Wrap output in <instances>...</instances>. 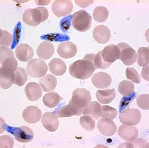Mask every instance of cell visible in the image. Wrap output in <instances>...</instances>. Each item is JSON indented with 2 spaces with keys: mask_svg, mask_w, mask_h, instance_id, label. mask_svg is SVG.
<instances>
[{
  "mask_svg": "<svg viewBox=\"0 0 149 148\" xmlns=\"http://www.w3.org/2000/svg\"><path fill=\"white\" fill-rule=\"evenodd\" d=\"M15 55L19 61L26 62L33 58L34 51L30 45L25 43L19 44L15 49Z\"/></svg>",
  "mask_w": 149,
  "mask_h": 148,
  "instance_id": "cell-12",
  "label": "cell"
},
{
  "mask_svg": "<svg viewBox=\"0 0 149 148\" xmlns=\"http://www.w3.org/2000/svg\"><path fill=\"white\" fill-rule=\"evenodd\" d=\"M102 56L103 61L111 64L119 58V50L117 45L109 44L102 50Z\"/></svg>",
  "mask_w": 149,
  "mask_h": 148,
  "instance_id": "cell-19",
  "label": "cell"
},
{
  "mask_svg": "<svg viewBox=\"0 0 149 148\" xmlns=\"http://www.w3.org/2000/svg\"><path fill=\"white\" fill-rule=\"evenodd\" d=\"M10 133H13L17 142L23 144L31 142L34 138V132L32 129L25 126L13 128Z\"/></svg>",
  "mask_w": 149,
  "mask_h": 148,
  "instance_id": "cell-10",
  "label": "cell"
},
{
  "mask_svg": "<svg viewBox=\"0 0 149 148\" xmlns=\"http://www.w3.org/2000/svg\"><path fill=\"white\" fill-rule=\"evenodd\" d=\"M78 48L74 43L64 42L59 44L57 48V52L60 56L64 59H69L76 56Z\"/></svg>",
  "mask_w": 149,
  "mask_h": 148,
  "instance_id": "cell-11",
  "label": "cell"
},
{
  "mask_svg": "<svg viewBox=\"0 0 149 148\" xmlns=\"http://www.w3.org/2000/svg\"><path fill=\"white\" fill-rule=\"evenodd\" d=\"M13 145L14 141L11 137L7 135L0 137V147L1 148H12Z\"/></svg>",
  "mask_w": 149,
  "mask_h": 148,
  "instance_id": "cell-39",
  "label": "cell"
},
{
  "mask_svg": "<svg viewBox=\"0 0 149 148\" xmlns=\"http://www.w3.org/2000/svg\"><path fill=\"white\" fill-rule=\"evenodd\" d=\"M92 101L90 92L84 88H78L73 91L72 97L69 102V104L76 112V116L83 114L84 109Z\"/></svg>",
  "mask_w": 149,
  "mask_h": 148,
  "instance_id": "cell-1",
  "label": "cell"
},
{
  "mask_svg": "<svg viewBox=\"0 0 149 148\" xmlns=\"http://www.w3.org/2000/svg\"><path fill=\"white\" fill-rule=\"evenodd\" d=\"M117 116V111L110 106L104 105L101 109V116L108 119H114Z\"/></svg>",
  "mask_w": 149,
  "mask_h": 148,
  "instance_id": "cell-33",
  "label": "cell"
},
{
  "mask_svg": "<svg viewBox=\"0 0 149 148\" xmlns=\"http://www.w3.org/2000/svg\"><path fill=\"white\" fill-rule=\"evenodd\" d=\"M97 128L105 136H111L117 132V126L111 119H101L97 122Z\"/></svg>",
  "mask_w": 149,
  "mask_h": 148,
  "instance_id": "cell-13",
  "label": "cell"
},
{
  "mask_svg": "<svg viewBox=\"0 0 149 148\" xmlns=\"http://www.w3.org/2000/svg\"><path fill=\"white\" fill-rule=\"evenodd\" d=\"M92 36L97 43L103 44L109 42L111 38V31L106 26L98 25L93 29Z\"/></svg>",
  "mask_w": 149,
  "mask_h": 148,
  "instance_id": "cell-14",
  "label": "cell"
},
{
  "mask_svg": "<svg viewBox=\"0 0 149 148\" xmlns=\"http://www.w3.org/2000/svg\"><path fill=\"white\" fill-rule=\"evenodd\" d=\"M0 44L1 46H10L13 42V36L6 30H0Z\"/></svg>",
  "mask_w": 149,
  "mask_h": 148,
  "instance_id": "cell-34",
  "label": "cell"
},
{
  "mask_svg": "<svg viewBox=\"0 0 149 148\" xmlns=\"http://www.w3.org/2000/svg\"><path fill=\"white\" fill-rule=\"evenodd\" d=\"M119 118V120L123 124L134 126L140 122L141 113L138 109L128 108L120 113Z\"/></svg>",
  "mask_w": 149,
  "mask_h": 148,
  "instance_id": "cell-7",
  "label": "cell"
},
{
  "mask_svg": "<svg viewBox=\"0 0 149 148\" xmlns=\"http://www.w3.org/2000/svg\"><path fill=\"white\" fill-rule=\"evenodd\" d=\"M93 2H94L93 1H81V0L80 1H75L76 3L83 8H87L89 6H90L91 4H92Z\"/></svg>",
  "mask_w": 149,
  "mask_h": 148,
  "instance_id": "cell-42",
  "label": "cell"
},
{
  "mask_svg": "<svg viewBox=\"0 0 149 148\" xmlns=\"http://www.w3.org/2000/svg\"><path fill=\"white\" fill-rule=\"evenodd\" d=\"M39 83L45 92H50L56 88L57 80L51 74H47L46 75L40 79Z\"/></svg>",
  "mask_w": 149,
  "mask_h": 148,
  "instance_id": "cell-24",
  "label": "cell"
},
{
  "mask_svg": "<svg viewBox=\"0 0 149 148\" xmlns=\"http://www.w3.org/2000/svg\"><path fill=\"white\" fill-rule=\"evenodd\" d=\"M54 53V45L49 41H43L40 43L37 50V54L39 58L45 60L51 58Z\"/></svg>",
  "mask_w": 149,
  "mask_h": 148,
  "instance_id": "cell-21",
  "label": "cell"
},
{
  "mask_svg": "<svg viewBox=\"0 0 149 148\" xmlns=\"http://www.w3.org/2000/svg\"><path fill=\"white\" fill-rule=\"evenodd\" d=\"M141 75L144 80L146 81H149V76H148V65H146L143 67L141 71Z\"/></svg>",
  "mask_w": 149,
  "mask_h": 148,
  "instance_id": "cell-41",
  "label": "cell"
},
{
  "mask_svg": "<svg viewBox=\"0 0 149 148\" xmlns=\"http://www.w3.org/2000/svg\"><path fill=\"white\" fill-rule=\"evenodd\" d=\"M51 1L50 0H49V1H37L36 0L35 3L38 4V6H47V5L49 4Z\"/></svg>",
  "mask_w": 149,
  "mask_h": 148,
  "instance_id": "cell-43",
  "label": "cell"
},
{
  "mask_svg": "<svg viewBox=\"0 0 149 148\" xmlns=\"http://www.w3.org/2000/svg\"><path fill=\"white\" fill-rule=\"evenodd\" d=\"M72 9L73 5L70 0H56L52 6V12L58 17L68 15Z\"/></svg>",
  "mask_w": 149,
  "mask_h": 148,
  "instance_id": "cell-9",
  "label": "cell"
},
{
  "mask_svg": "<svg viewBox=\"0 0 149 148\" xmlns=\"http://www.w3.org/2000/svg\"><path fill=\"white\" fill-rule=\"evenodd\" d=\"M101 109H102V107L97 102H90L86 107V108L84 109L83 114H86V115L90 114L94 118L98 119L101 117Z\"/></svg>",
  "mask_w": 149,
  "mask_h": 148,
  "instance_id": "cell-26",
  "label": "cell"
},
{
  "mask_svg": "<svg viewBox=\"0 0 149 148\" xmlns=\"http://www.w3.org/2000/svg\"><path fill=\"white\" fill-rule=\"evenodd\" d=\"M23 118L27 123L35 124L40 120L42 117L41 111L35 106H29L24 109Z\"/></svg>",
  "mask_w": 149,
  "mask_h": 148,
  "instance_id": "cell-15",
  "label": "cell"
},
{
  "mask_svg": "<svg viewBox=\"0 0 149 148\" xmlns=\"http://www.w3.org/2000/svg\"><path fill=\"white\" fill-rule=\"evenodd\" d=\"M14 57L13 52L10 48L6 46H1L0 48V62L2 64L6 59Z\"/></svg>",
  "mask_w": 149,
  "mask_h": 148,
  "instance_id": "cell-37",
  "label": "cell"
},
{
  "mask_svg": "<svg viewBox=\"0 0 149 148\" xmlns=\"http://www.w3.org/2000/svg\"><path fill=\"white\" fill-rule=\"evenodd\" d=\"M118 134L123 139L131 142L139 137V130L134 126L126 125L123 124L119 127Z\"/></svg>",
  "mask_w": 149,
  "mask_h": 148,
  "instance_id": "cell-16",
  "label": "cell"
},
{
  "mask_svg": "<svg viewBox=\"0 0 149 148\" xmlns=\"http://www.w3.org/2000/svg\"><path fill=\"white\" fill-rule=\"evenodd\" d=\"M16 70L9 67L1 66L0 69V85L2 89H8L15 83Z\"/></svg>",
  "mask_w": 149,
  "mask_h": 148,
  "instance_id": "cell-8",
  "label": "cell"
},
{
  "mask_svg": "<svg viewBox=\"0 0 149 148\" xmlns=\"http://www.w3.org/2000/svg\"><path fill=\"white\" fill-rule=\"evenodd\" d=\"M42 124L48 131L55 132L59 126L58 118L55 113L48 112L42 116Z\"/></svg>",
  "mask_w": 149,
  "mask_h": 148,
  "instance_id": "cell-17",
  "label": "cell"
},
{
  "mask_svg": "<svg viewBox=\"0 0 149 148\" xmlns=\"http://www.w3.org/2000/svg\"><path fill=\"white\" fill-rule=\"evenodd\" d=\"M72 25L74 29L79 32L87 31L92 25V17L84 10L76 12L72 16Z\"/></svg>",
  "mask_w": 149,
  "mask_h": 148,
  "instance_id": "cell-4",
  "label": "cell"
},
{
  "mask_svg": "<svg viewBox=\"0 0 149 148\" xmlns=\"http://www.w3.org/2000/svg\"><path fill=\"white\" fill-rule=\"evenodd\" d=\"M118 91L123 96L129 97L134 94V85L133 82L128 80H124L119 83Z\"/></svg>",
  "mask_w": 149,
  "mask_h": 148,
  "instance_id": "cell-27",
  "label": "cell"
},
{
  "mask_svg": "<svg viewBox=\"0 0 149 148\" xmlns=\"http://www.w3.org/2000/svg\"><path fill=\"white\" fill-rule=\"evenodd\" d=\"M28 73L23 68H18L15 72V84L19 87H21L25 84L28 80Z\"/></svg>",
  "mask_w": 149,
  "mask_h": 148,
  "instance_id": "cell-30",
  "label": "cell"
},
{
  "mask_svg": "<svg viewBox=\"0 0 149 148\" xmlns=\"http://www.w3.org/2000/svg\"><path fill=\"white\" fill-rule=\"evenodd\" d=\"M25 92L27 99L31 101H36L42 95V90L37 83L31 82L25 86Z\"/></svg>",
  "mask_w": 149,
  "mask_h": 148,
  "instance_id": "cell-20",
  "label": "cell"
},
{
  "mask_svg": "<svg viewBox=\"0 0 149 148\" xmlns=\"http://www.w3.org/2000/svg\"><path fill=\"white\" fill-rule=\"evenodd\" d=\"M61 101H62V97L56 92L49 93L45 95L42 100L45 105L49 108H54L58 106Z\"/></svg>",
  "mask_w": 149,
  "mask_h": 148,
  "instance_id": "cell-25",
  "label": "cell"
},
{
  "mask_svg": "<svg viewBox=\"0 0 149 148\" xmlns=\"http://www.w3.org/2000/svg\"><path fill=\"white\" fill-rule=\"evenodd\" d=\"M116 96L115 89L98 90L96 92V97L100 102L102 104H109L113 101Z\"/></svg>",
  "mask_w": 149,
  "mask_h": 148,
  "instance_id": "cell-23",
  "label": "cell"
},
{
  "mask_svg": "<svg viewBox=\"0 0 149 148\" xmlns=\"http://www.w3.org/2000/svg\"><path fill=\"white\" fill-rule=\"evenodd\" d=\"M136 104L143 110L149 109V95L148 94L141 95L136 99Z\"/></svg>",
  "mask_w": 149,
  "mask_h": 148,
  "instance_id": "cell-36",
  "label": "cell"
},
{
  "mask_svg": "<svg viewBox=\"0 0 149 148\" xmlns=\"http://www.w3.org/2000/svg\"><path fill=\"white\" fill-rule=\"evenodd\" d=\"M27 73L31 77H42L47 73L48 67L47 64L40 58L31 59L27 64Z\"/></svg>",
  "mask_w": 149,
  "mask_h": 148,
  "instance_id": "cell-5",
  "label": "cell"
},
{
  "mask_svg": "<svg viewBox=\"0 0 149 148\" xmlns=\"http://www.w3.org/2000/svg\"><path fill=\"white\" fill-rule=\"evenodd\" d=\"M97 68L86 59H80L73 62L69 67L70 74L79 80H87L91 77Z\"/></svg>",
  "mask_w": 149,
  "mask_h": 148,
  "instance_id": "cell-2",
  "label": "cell"
},
{
  "mask_svg": "<svg viewBox=\"0 0 149 148\" xmlns=\"http://www.w3.org/2000/svg\"><path fill=\"white\" fill-rule=\"evenodd\" d=\"M56 113L58 117L59 118H66V117H72L74 115H76V112L74 109L70 106V104L61 107V108L57 109Z\"/></svg>",
  "mask_w": 149,
  "mask_h": 148,
  "instance_id": "cell-32",
  "label": "cell"
},
{
  "mask_svg": "<svg viewBox=\"0 0 149 148\" xmlns=\"http://www.w3.org/2000/svg\"><path fill=\"white\" fill-rule=\"evenodd\" d=\"M50 71L55 75L61 76L66 71V65L61 59L55 58L52 59L49 64Z\"/></svg>",
  "mask_w": 149,
  "mask_h": 148,
  "instance_id": "cell-22",
  "label": "cell"
},
{
  "mask_svg": "<svg viewBox=\"0 0 149 148\" xmlns=\"http://www.w3.org/2000/svg\"><path fill=\"white\" fill-rule=\"evenodd\" d=\"M92 82L94 87L98 89H105L111 84L112 78L110 75L105 72H98L93 75Z\"/></svg>",
  "mask_w": 149,
  "mask_h": 148,
  "instance_id": "cell-18",
  "label": "cell"
},
{
  "mask_svg": "<svg viewBox=\"0 0 149 148\" xmlns=\"http://www.w3.org/2000/svg\"><path fill=\"white\" fill-rule=\"evenodd\" d=\"M137 64L139 66L144 67L148 65L149 63V48L148 47H141L136 54Z\"/></svg>",
  "mask_w": 149,
  "mask_h": 148,
  "instance_id": "cell-28",
  "label": "cell"
},
{
  "mask_svg": "<svg viewBox=\"0 0 149 148\" xmlns=\"http://www.w3.org/2000/svg\"><path fill=\"white\" fill-rule=\"evenodd\" d=\"M95 65L97 67V68H100L105 70L111 66V64H108L105 62L103 61L102 56V51H100L98 53L95 55Z\"/></svg>",
  "mask_w": 149,
  "mask_h": 148,
  "instance_id": "cell-38",
  "label": "cell"
},
{
  "mask_svg": "<svg viewBox=\"0 0 149 148\" xmlns=\"http://www.w3.org/2000/svg\"><path fill=\"white\" fill-rule=\"evenodd\" d=\"M109 17V11L103 6L97 7L93 12V17L98 23L105 22Z\"/></svg>",
  "mask_w": 149,
  "mask_h": 148,
  "instance_id": "cell-29",
  "label": "cell"
},
{
  "mask_svg": "<svg viewBox=\"0 0 149 148\" xmlns=\"http://www.w3.org/2000/svg\"><path fill=\"white\" fill-rule=\"evenodd\" d=\"M131 144L132 145V147H147L148 144L145 140L141 138H136V139L131 141Z\"/></svg>",
  "mask_w": 149,
  "mask_h": 148,
  "instance_id": "cell-40",
  "label": "cell"
},
{
  "mask_svg": "<svg viewBox=\"0 0 149 148\" xmlns=\"http://www.w3.org/2000/svg\"><path fill=\"white\" fill-rule=\"evenodd\" d=\"M126 77L128 80H131L135 83H140L141 79L135 69L133 68H128L126 69Z\"/></svg>",
  "mask_w": 149,
  "mask_h": 148,
  "instance_id": "cell-35",
  "label": "cell"
},
{
  "mask_svg": "<svg viewBox=\"0 0 149 148\" xmlns=\"http://www.w3.org/2000/svg\"><path fill=\"white\" fill-rule=\"evenodd\" d=\"M119 50V59L123 62L125 65L131 66L135 63L136 59V51L128 44L121 42L117 44Z\"/></svg>",
  "mask_w": 149,
  "mask_h": 148,
  "instance_id": "cell-6",
  "label": "cell"
},
{
  "mask_svg": "<svg viewBox=\"0 0 149 148\" xmlns=\"http://www.w3.org/2000/svg\"><path fill=\"white\" fill-rule=\"evenodd\" d=\"M49 11L44 7L35 9H27L23 14V21L31 27H37L39 24L46 21L49 18Z\"/></svg>",
  "mask_w": 149,
  "mask_h": 148,
  "instance_id": "cell-3",
  "label": "cell"
},
{
  "mask_svg": "<svg viewBox=\"0 0 149 148\" xmlns=\"http://www.w3.org/2000/svg\"><path fill=\"white\" fill-rule=\"evenodd\" d=\"M80 123L84 129L88 131H92L95 127V120L92 117L84 114L80 118Z\"/></svg>",
  "mask_w": 149,
  "mask_h": 148,
  "instance_id": "cell-31",
  "label": "cell"
},
{
  "mask_svg": "<svg viewBox=\"0 0 149 148\" xmlns=\"http://www.w3.org/2000/svg\"><path fill=\"white\" fill-rule=\"evenodd\" d=\"M119 147H132V145L131 142H125L120 145Z\"/></svg>",
  "mask_w": 149,
  "mask_h": 148,
  "instance_id": "cell-44",
  "label": "cell"
}]
</instances>
